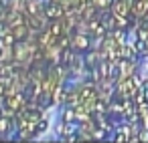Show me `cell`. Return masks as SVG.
Returning <instances> with one entry per match:
<instances>
[{
	"mask_svg": "<svg viewBox=\"0 0 148 143\" xmlns=\"http://www.w3.org/2000/svg\"><path fill=\"white\" fill-rule=\"evenodd\" d=\"M134 101H136V103H146V101H148V81H144V83L138 87V91H136V95H134Z\"/></svg>",
	"mask_w": 148,
	"mask_h": 143,
	"instance_id": "obj_6",
	"label": "cell"
},
{
	"mask_svg": "<svg viewBox=\"0 0 148 143\" xmlns=\"http://www.w3.org/2000/svg\"><path fill=\"white\" fill-rule=\"evenodd\" d=\"M130 10H132V16H136V18H144L146 12H148V0H132Z\"/></svg>",
	"mask_w": 148,
	"mask_h": 143,
	"instance_id": "obj_3",
	"label": "cell"
},
{
	"mask_svg": "<svg viewBox=\"0 0 148 143\" xmlns=\"http://www.w3.org/2000/svg\"><path fill=\"white\" fill-rule=\"evenodd\" d=\"M138 79L134 77V75H130V77H124V81L118 85V95H120V99L122 101H126V99H132L134 95H136V91H138Z\"/></svg>",
	"mask_w": 148,
	"mask_h": 143,
	"instance_id": "obj_1",
	"label": "cell"
},
{
	"mask_svg": "<svg viewBox=\"0 0 148 143\" xmlns=\"http://www.w3.org/2000/svg\"><path fill=\"white\" fill-rule=\"evenodd\" d=\"M0 53H2V49H0Z\"/></svg>",
	"mask_w": 148,
	"mask_h": 143,
	"instance_id": "obj_14",
	"label": "cell"
},
{
	"mask_svg": "<svg viewBox=\"0 0 148 143\" xmlns=\"http://www.w3.org/2000/svg\"><path fill=\"white\" fill-rule=\"evenodd\" d=\"M61 99H63V87H61V85H57V87H55V91H53V101H55V103H59Z\"/></svg>",
	"mask_w": 148,
	"mask_h": 143,
	"instance_id": "obj_10",
	"label": "cell"
},
{
	"mask_svg": "<svg viewBox=\"0 0 148 143\" xmlns=\"http://www.w3.org/2000/svg\"><path fill=\"white\" fill-rule=\"evenodd\" d=\"M45 129H47V121L41 119V121L37 123V133H41V131H45Z\"/></svg>",
	"mask_w": 148,
	"mask_h": 143,
	"instance_id": "obj_11",
	"label": "cell"
},
{
	"mask_svg": "<svg viewBox=\"0 0 148 143\" xmlns=\"http://www.w3.org/2000/svg\"><path fill=\"white\" fill-rule=\"evenodd\" d=\"M128 14H130V4H128V0H118V2L114 4V16L126 18Z\"/></svg>",
	"mask_w": 148,
	"mask_h": 143,
	"instance_id": "obj_4",
	"label": "cell"
},
{
	"mask_svg": "<svg viewBox=\"0 0 148 143\" xmlns=\"http://www.w3.org/2000/svg\"><path fill=\"white\" fill-rule=\"evenodd\" d=\"M4 91H6V85L0 81V97H4Z\"/></svg>",
	"mask_w": 148,
	"mask_h": 143,
	"instance_id": "obj_13",
	"label": "cell"
},
{
	"mask_svg": "<svg viewBox=\"0 0 148 143\" xmlns=\"http://www.w3.org/2000/svg\"><path fill=\"white\" fill-rule=\"evenodd\" d=\"M91 4H93L95 8H108V6L114 4V0H91Z\"/></svg>",
	"mask_w": 148,
	"mask_h": 143,
	"instance_id": "obj_8",
	"label": "cell"
},
{
	"mask_svg": "<svg viewBox=\"0 0 148 143\" xmlns=\"http://www.w3.org/2000/svg\"><path fill=\"white\" fill-rule=\"evenodd\" d=\"M8 129H10V119L0 117V133H8Z\"/></svg>",
	"mask_w": 148,
	"mask_h": 143,
	"instance_id": "obj_9",
	"label": "cell"
},
{
	"mask_svg": "<svg viewBox=\"0 0 148 143\" xmlns=\"http://www.w3.org/2000/svg\"><path fill=\"white\" fill-rule=\"evenodd\" d=\"M63 14H65V8L61 6V2H53V4L45 6V16L51 20H59V18H63Z\"/></svg>",
	"mask_w": 148,
	"mask_h": 143,
	"instance_id": "obj_2",
	"label": "cell"
},
{
	"mask_svg": "<svg viewBox=\"0 0 148 143\" xmlns=\"http://www.w3.org/2000/svg\"><path fill=\"white\" fill-rule=\"evenodd\" d=\"M73 47H75V51H85L89 47V38L83 36V34H75L73 36Z\"/></svg>",
	"mask_w": 148,
	"mask_h": 143,
	"instance_id": "obj_7",
	"label": "cell"
},
{
	"mask_svg": "<svg viewBox=\"0 0 148 143\" xmlns=\"http://www.w3.org/2000/svg\"><path fill=\"white\" fill-rule=\"evenodd\" d=\"M87 24H89V30L95 34V36H99V38H103L106 36V26L97 20V18H91V20H87Z\"/></svg>",
	"mask_w": 148,
	"mask_h": 143,
	"instance_id": "obj_5",
	"label": "cell"
},
{
	"mask_svg": "<svg viewBox=\"0 0 148 143\" xmlns=\"http://www.w3.org/2000/svg\"><path fill=\"white\" fill-rule=\"evenodd\" d=\"M138 141H148V129H142V133L138 135Z\"/></svg>",
	"mask_w": 148,
	"mask_h": 143,
	"instance_id": "obj_12",
	"label": "cell"
}]
</instances>
